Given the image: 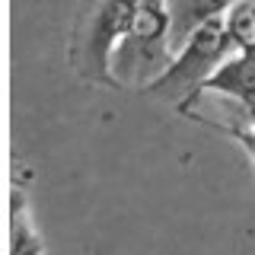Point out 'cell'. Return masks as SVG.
Masks as SVG:
<instances>
[{"label": "cell", "instance_id": "1", "mask_svg": "<svg viewBox=\"0 0 255 255\" xmlns=\"http://www.w3.org/2000/svg\"><path fill=\"white\" fill-rule=\"evenodd\" d=\"M143 0H86L70 32V67L83 80L102 86H122L112 70V54L131 32Z\"/></svg>", "mask_w": 255, "mask_h": 255}, {"label": "cell", "instance_id": "2", "mask_svg": "<svg viewBox=\"0 0 255 255\" xmlns=\"http://www.w3.org/2000/svg\"><path fill=\"white\" fill-rule=\"evenodd\" d=\"M233 51H239L233 35L227 29V19H211L204 26H198L185 42L179 45V54L166 64V70L159 77H153L143 90L150 96H163V99H182L179 112L191 109V99H195L198 86L204 83L214 70L220 67L223 61L230 58Z\"/></svg>", "mask_w": 255, "mask_h": 255}, {"label": "cell", "instance_id": "3", "mask_svg": "<svg viewBox=\"0 0 255 255\" xmlns=\"http://www.w3.org/2000/svg\"><path fill=\"white\" fill-rule=\"evenodd\" d=\"M172 48V10L169 0H143L137 16L131 22V32L118 42L112 54V70L118 83H140L147 86L159 77L169 64Z\"/></svg>", "mask_w": 255, "mask_h": 255}, {"label": "cell", "instance_id": "4", "mask_svg": "<svg viewBox=\"0 0 255 255\" xmlns=\"http://www.w3.org/2000/svg\"><path fill=\"white\" fill-rule=\"evenodd\" d=\"M204 93H220V96H230V99H236V102L252 99L255 96V48H246V51L230 54V58L223 61L201 86H198L195 99L204 96Z\"/></svg>", "mask_w": 255, "mask_h": 255}, {"label": "cell", "instance_id": "5", "mask_svg": "<svg viewBox=\"0 0 255 255\" xmlns=\"http://www.w3.org/2000/svg\"><path fill=\"white\" fill-rule=\"evenodd\" d=\"M239 0H169L172 10V45H182L198 26L227 16Z\"/></svg>", "mask_w": 255, "mask_h": 255}, {"label": "cell", "instance_id": "6", "mask_svg": "<svg viewBox=\"0 0 255 255\" xmlns=\"http://www.w3.org/2000/svg\"><path fill=\"white\" fill-rule=\"evenodd\" d=\"M10 255H45V239L19 188L10 191Z\"/></svg>", "mask_w": 255, "mask_h": 255}, {"label": "cell", "instance_id": "7", "mask_svg": "<svg viewBox=\"0 0 255 255\" xmlns=\"http://www.w3.org/2000/svg\"><path fill=\"white\" fill-rule=\"evenodd\" d=\"M223 19H227V29L239 51L255 48V0H239Z\"/></svg>", "mask_w": 255, "mask_h": 255}]
</instances>
